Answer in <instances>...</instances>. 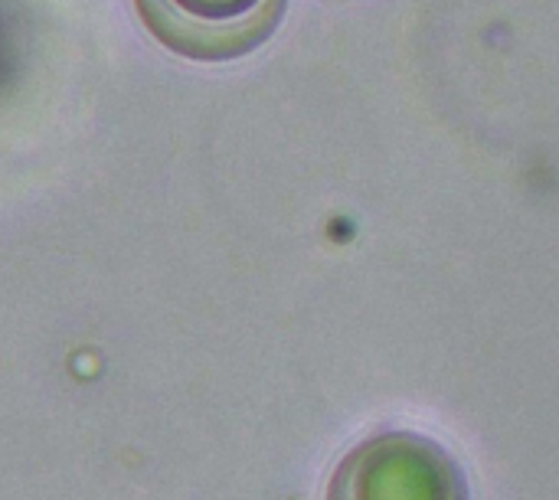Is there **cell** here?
<instances>
[{
    "instance_id": "obj_1",
    "label": "cell",
    "mask_w": 559,
    "mask_h": 500,
    "mask_svg": "<svg viewBox=\"0 0 559 500\" xmlns=\"http://www.w3.org/2000/svg\"><path fill=\"white\" fill-rule=\"evenodd\" d=\"M324 500H472L462 465L429 436L393 429L354 445Z\"/></svg>"
},
{
    "instance_id": "obj_2",
    "label": "cell",
    "mask_w": 559,
    "mask_h": 500,
    "mask_svg": "<svg viewBox=\"0 0 559 500\" xmlns=\"http://www.w3.org/2000/svg\"><path fill=\"white\" fill-rule=\"evenodd\" d=\"M134 7L170 52L226 62L269 39L285 0H134Z\"/></svg>"
}]
</instances>
